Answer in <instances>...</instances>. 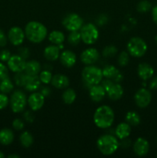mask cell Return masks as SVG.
I'll use <instances>...</instances> for the list:
<instances>
[{"label": "cell", "instance_id": "1", "mask_svg": "<svg viewBox=\"0 0 157 158\" xmlns=\"http://www.w3.org/2000/svg\"><path fill=\"white\" fill-rule=\"evenodd\" d=\"M115 120L113 110L107 105H102L95 110L93 114V121L100 129H107L112 127Z\"/></svg>", "mask_w": 157, "mask_h": 158}, {"label": "cell", "instance_id": "2", "mask_svg": "<svg viewBox=\"0 0 157 158\" xmlns=\"http://www.w3.org/2000/svg\"><path fill=\"white\" fill-rule=\"evenodd\" d=\"M24 31L27 40L35 44L44 41L48 35L47 28L38 21L29 22L26 24Z\"/></svg>", "mask_w": 157, "mask_h": 158}, {"label": "cell", "instance_id": "3", "mask_svg": "<svg viewBox=\"0 0 157 158\" xmlns=\"http://www.w3.org/2000/svg\"><path fill=\"white\" fill-rule=\"evenodd\" d=\"M96 146L99 152L105 156H110L115 154L119 147V141L112 134H103L96 141Z\"/></svg>", "mask_w": 157, "mask_h": 158}, {"label": "cell", "instance_id": "4", "mask_svg": "<svg viewBox=\"0 0 157 158\" xmlns=\"http://www.w3.org/2000/svg\"><path fill=\"white\" fill-rule=\"evenodd\" d=\"M82 78L90 86L99 84L103 80V70L94 65H86L82 70Z\"/></svg>", "mask_w": 157, "mask_h": 158}, {"label": "cell", "instance_id": "5", "mask_svg": "<svg viewBox=\"0 0 157 158\" xmlns=\"http://www.w3.org/2000/svg\"><path fill=\"white\" fill-rule=\"evenodd\" d=\"M129 54L135 58H140L146 53L148 46L144 40L140 37H132L126 45Z\"/></svg>", "mask_w": 157, "mask_h": 158}, {"label": "cell", "instance_id": "6", "mask_svg": "<svg viewBox=\"0 0 157 158\" xmlns=\"http://www.w3.org/2000/svg\"><path fill=\"white\" fill-rule=\"evenodd\" d=\"M81 40L85 44L92 45L96 43L99 36V32L97 26L93 23H86L83 25L79 30Z\"/></svg>", "mask_w": 157, "mask_h": 158}, {"label": "cell", "instance_id": "7", "mask_svg": "<svg viewBox=\"0 0 157 158\" xmlns=\"http://www.w3.org/2000/svg\"><path fill=\"white\" fill-rule=\"evenodd\" d=\"M27 97L23 91L16 89L13 91L9 99L11 110L15 114H19L24 111L27 104Z\"/></svg>", "mask_w": 157, "mask_h": 158}, {"label": "cell", "instance_id": "8", "mask_svg": "<svg viewBox=\"0 0 157 158\" xmlns=\"http://www.w3.org/2000/svg\"><path fill=\"white\" fill-rule=\"evenodd\" d=\"M62 25L68 31H79L83 27V19L78 14L69 13L64 17L62 20Z\"/></svg>", "mask_w": 157, "mask_h": 158}, {"label": "cell", "instance_id": "9", "mask_svg": "<svg viewBox=\"0 0 157 158\" xmlns=\"http://www.w3.org/2000/svg\"><path fill=\"white\" fill-rule=\"evenodd\" d=\"M134 100L135 104L139 108L147 107L152 100V94L149 90L141 88L138 89L134 95Z\"/></svg>", "mask_w": 157, "mask_h": 158}, {"label": "cell", "instance_id": "10", "mask_svg": "<svg viewBox=\"0 0 157 158\" xmlns=\"http://www.w3.org/2000/svg\"><path fill=\"white\" fill-rule=\"evenodd\" d=\"M8 40L13 46H21L26 38L25 31L18 26H13L11 28L8 32Z\"/></svg>", "mask_w": 157, "mask_h": 158}, {"label": "cell", "instance_id": "11", "mask_svg": "<svg viewBox=\"0 0 157 158\" xmlns=\"http://www.w3.org/2000/svg\"><path fill=\"white\" fill-rule=\"evenodd\" d=\"M100 53L95 48L89 47L82 52L80 60L85 65H93L99 60Z\"/></svg>", "mask_w": 157, "mask_h": 158}, {"label": "cell", "instance_id": "12", "mask_svg": "<svg viewBox=\"0 0 157 158\" xmlns=\"http://www.w3.org/2000/svg\"><path fill=\"white\" fill-rule=\"evenodd\" d=\"M26 60L23 59L21 56L12 55L7 61V66L9 70L13 73L24 72L26 67Z\"/></svg>", "mask_w": 157, "mask_h": 158}, {"label": "cell", "instance_id": "13", "mask_svg": "<svg viewBox=\"0 0 157 158\" xmlns=\"http://www.w3.org/2000/svg\"><path fill=\"white\" fill-rule=\"evenodd\" d=\"M28 105L32 111H38L43 106L45 103V97L40 92H32L28 97Z\"/></svg>", "mask_w": 157, "mask_h": 158}, {"label": "cell", "instance_id": "14", "mask_svg": "<svg viewBox=\"0 0 157 158\" xmlns=\"http://www.w3.org/2000/svg\"><path fill=\"white\" fill-rule=\"evenodd\" d=\"M103 77L113 80L115 83H119L123 80V75L120 71L113 65H106L102 69Z\"/></svg>", "mask_w": 157, "mask_h": 158}, {"label": "cell", "instance_id": "15", "mask_svg": "<svg viewBox=\"0 0 157 158\" xmlns=\"http://www.w3.org/2000/svg\"><path fill=\"white\" fill-rule=\"evenodd\" d=\"M41 83L38 75H28L26 73L23 87L29 92H35L40 88Z\"/></svg>", "mask_w": 157, "mask_h": 158}, {"label": "cell", "instance_id": "16", "mask_svg": "<svg viewBox=\"0 0 157 158\" xmlns=\"http://www.w3.org/2000/svg\"><path fill=\"white\" fill-rule=\"evenodd\" d=\"M149 151V143L143 137H139L133 143V151L139 157H144Z\"/></svg>", "mask_w": 157, "mask_h": 158}, {"label": "cell", "instance_id": "17", "mask_svg": "<svg viewBox=\"0 0 157 158\" xmlns=\"http://www.w3.org/2000/svg\"><path fill=\"white\" fill-rule=\"evenodd\" d=\"M59 60L65 67L71 68L76 63L77 57L75 52L69 49H66L60 53Z\"/></svg>", "mask_w": 157, "mask_h": 158}, {"label": "cell", "instance_id": "18", "mask_svg": "<svg viewBox=\"0 0 157 158\" xmlns=\"http://www.w3.org/2000/svg\"><path fill=\"white\" fill-rule=\"evenodd\" d=\"M89 94L91 100L95 103L101 102L106 95V92L103 86L99 84L91 86Z\"/></svg>", "mask_w": 157, "mask_h": 158}, {"label": "cell", "instance_id": "19", "mask_svg": "<svg viewBox=\"0 0 157 158\" xmlns=\"http://www.w3.org/2000/svg\"><path fill=\"white\" fill-rule=\"evenodd\" d=\"M137 73L141 80L146 81L152 78L154 75V69L150 64L146 63H142L139 64L137 69Z\"/></svg>", "mask_w": 157, "mask_h": 158}, {"label": "cell", "instance_id": "20", "mask_svg": "<svg viewBox=\"0 0 157 158\" xmlns=\"http://www.w3.org/2000/svg\"><path fill=\"white\" fill-rule=\"evenodd\" d=\"M69 79L67 76L63 74H55L52 76L51 84L58 89H66L69 86Z\"/></svg>", "mask_w": 157, "mask_h": 158}, {"label": "cell", "instance_id": "21", "mask_svg": "<svg viewBox=\"0 0 157 158\" xmlns=\"http://www.w3.org/2000/svg\"><path fill=\"white\" fill-rule=\"evenodd\" d=\"M43 55L48 61H56L60 56L59 47L54 44L46 46L43 51Z\"/></svg>", "mask_w": 157, "mask_h": 158}, {"label": "cell", "instance_id": "22", "mask_svg": "<svg viewBox=\"0 0 157 158\" xmlns=\"http://www.w3.org/2000/svg\"><path fill=\"white\" fill-rule=\"evenodd\" d=\"M131 126L126 122H123L117 125L115 130V136L119 140H123L129 137L131 134Z\"/></svg>", "mask_w": 157, "mask_h": 158}, {"label": "cell", "instance_id": "23", "mask_svg": "<svg viewBox=\"0 0 157 158\" xmlns=\"http://www.w3.org/2000/svg\"><path fill=\"white\" fill-rule=\"evenodd\" d=\"M123 94H124V89L119 83H114L106 91V95L112 100H119L123 96Z\"/></svg>", "mask_w": 157, "mask_h": 158}, {"label": "cell", "instance_id": "24", "mask_svg": "<svg viewBox=\"0 0 157 158\" xmlns=\"http://www.w3.org/2000/svg\"><path fill=\"white\" fill-rule=\"evenodd\" d=\"M42 66L37 60H32L26 61L24 72L28 75H38L41 72Z\"/></svg>", "mask_w": 157, "mask_h": 158}, {"label": "cell", "instance_id": "25", "mask_svg": "<svg viewBox=\"0 0 157 158\" xmlns=\"http://www.w3.org/2000/svg\"><path fill=\"white\" fill-rule=\"evenodd\" d=\"M15 135L13 131L9 128H3L0 130V143L4 146H8L13 142Z\"/></svg>", "mask_w": 157, "mask_h": 158}, {"label": "cell", "instance_id": "26", "mask_svg": "<svg viewBox=\"0 0 157 158\" xmlns=\"http://www.w3.org/2000/svg\"><path fill=\"white\" fill-rule=\"evenodd\" d=\"M48 39L52 44L58 46V45L63 44L66 40V36H65V34L61 31L53 30L49 34Z\"/></svg>", "mask_w": 157, "mask_h": 158}, {"label": "cell", "instance_id": "27", "mask_svg": "<svg viewBox=\"0 0 157 158\" xmlns=\"http://www.w3.org/2000/svg\"><path fill=\"white\" fill-rule=\"evenodd\" d=\"M19 141L23 148H29L34 143L33 136L29 131H23L19 136Z\"/></svg>", "mask_w": 157, "mask_h": 158}, {"label": "cell", "instance_id": "28", "mask_svg": "<svg viewBox=\"0 0 157 158\" xmlns=\"http://www.w3.org/2000/svg\"><path fill=\"white\" fill-rule=\"evenodd\" d=\"M62 98L66 104L71 105L75 102L76 99V93L72 88H66V90L62 93Z\"/></svg>", "mask_w": 157, "mask_h": 158}, {"label": "cell", "instance_id": "29", "mask_svg": "<svg viewBox=\"0 0 157 158\" xmlns=\"http://www.w3.org/2000/svg\"><path fill=\"white\" fill-rule=\"evenodd\" d=\"M125 120L126 123H129L130 126L136 127L141 122V117L139 115V114L135 111H129L127 114H126V117H125Z\"/></svg>", "mask_w": 157, "mask_h": 158}, {"label": "cell", "instance_id": "30", "mask_svg": "<svg viewBox=\"0 0 157 158\" xmlns=\"http://www.w3.org/2000/svg\"><path fill=\"white\" fill-rule=\"evenodd\" d=\"M14 89V84L12 80L7 77L0 80V91L3 94H9L12 92Z\"/></svg>", "mask_w": 157, "mask_h": 158}, {"label": "cell", "instance_id": "31", "mask_svg": "<svg viewBox=\"0 0 157 158\" xmlns=\"http://www.w3.org/2000/svg\"><path fill=\"white\" fill-rule=\"evenodd\" d=\"M68 43L72 46H77L80 42L81 40V35H80L79 31H72L70 32L67 37Z\"/></svg>", "mask_w": 157, "mask_h": 158}, {"label": "cell", "instance_id": "32", "mask_svg": "<svg viewBox=\"0 0 157 158\" xmlns=\"http://www.w3.org/2000/svg\"><path fill=\"white\" fill-rule=\"evenodd\" d=\"M118 52V49L113 45H109V46H105L104 49L102 51L103 57L105 58H112L114 57Z\"/></svg>", "mask_w": 157, "mask_h": 158}, {"label": "cell", "instance_id": "33", "mask_svg": "<svg viewBox=\"0 0 157 158\" xmlns=\"http://www.w3.org/2000/svg\"><path fill=\"white\" fill-rule=\"evenodd\" d=\"M136 9L140 13H146L152 9V3L148 0H142L137 4Z\"/></svg>", "mask_w": 157, "mask_h": 158}, {"label": "cell", "instance_id": "34", "mask_svg": "<svg viewBox=\"0 0 157 158\" xmlns=\"http://www.w3.org/2000/svg\"><path fill=\"white\" fill-rule=\"evenodd\" d=\"M52 73L48 69H44V70H41V72L38 74V77L40 79L41 83H44V84H49L51 83L52 79Z\"/></svg>", "mask_w": 157, "mask_h": 158}, {"label": "cell", "instance_id": "35", "mask_svg": "<svg viewBox=\"0 0 157 158\" xmlns=\"http://www.w3.org/2000/svg\"><path fill=\"white\" fill-rule=\"evenodd\" d=\"M129 52H126V51H123V52H120L118 56V64L119 65L122 67H124V66H127L129 63Z\"/></svg>", "mask_w": 157, "mask_h": 158}, {"label": "cell", "instance_id": "36", "mask_svg": "<svg viewBox=\"0 0 157 158\" xmlns=\"http://www.w3.org/2000/svg\"><path fill=\"white\" fill-rule=\"evenodd\" d=\"M25 77H26V73L25 72L15 73V75L14 77V82H15V84L18 86H23Z\"/></svg>", "mask_w": 157, "mask_h": 158}, {"label": "cell", "instance_id": "37", "mask_svg": "<svg viewBox=\"0 0 157 158\" xmlns=\"http://www.w3.org/2000/svg\"><path fill=\"white\" fill-rule=\"evenodd\" d=\"M9 104V98L6 94H0V110H4Z\"/></svg>", "mask_w": 157, "mask_h": 158}, {"label": "cell", "instance_id": "38", "mask_svg": "<svg viewBox=\"0 0 157 158\" xmlns=\"http://www.w3.org/2000/svg\"><path fill=\"white\" fill-rule=\"evenodd\" d=\"M9 77V68L2 62H0V80Z\"/></svg>", "mask_w": 157, "mask_h": 158}, {"label": "cell", "instance_id": "39", "mask_svg": "<svg viewBox=\"0 0 157 158\" xmlns=\"http://www.w3.org/2000/svg\"><path fill=\"white\" fill-rule=\"evenodd\" d=\"M12 125V127L15 131H22V130H23V128L25 127V123L23 122V120L19 118H15V120H13Z\"/></svg>", "mask_w": 157, "mask_h": 158}, {"label": "cell", "instance_id": "40", "mask_svg": "<svg viewBox=\"0 0 157 158\" xmlns=\"http://www.w3.org/2000/svg\"><path fill=\"white\" fill-rule=\"evenodd\" d=\"M11 52L8 49H2L0 52V60L2 62H7L11 57Z\"/></svg>", "mask_w": 157, "mask_h": 158}, {"label": "cell", "instance_id": "41", "mask_svg": "<svg viewBox=\"0 0 157 158\" xmlns=\"http://www.w3.org/2000/svg\"><path fill=\"white\" fill-rule=\"evenodd\" d=\"M18 55L21 56L25 60H27L30 56V51L27 47H21L18 49Z\"/></svg>", "mask_w": 157, "mask_h": 158}, {"label": "cell", "instance_id": "42", "mask_svg": "<svg viewBox=\"0 0 157 158\" xmlns=\"http://www.w3.org/2000/svg\"><path fill=\"white\" fill-rule=\"evenodd\" d=\"M8 37L2 30L0 29V47H3L7 44Z\"/></svg>", "mask_w": 157, "mask_h": 158}, {"label": "cell", "instance_id": "43", "mask_svg": "<svg viewBox=\"0 0 157 158\" xmlns=\"http://www.w3.org/2000/svg\"><path fill=\"white\" fill-rule=\"evenodd\" d=\"M149 89L155 90L157 89V77H153L149 83Z\"/></svg>", "mask_w": 157, "mask_h": 158}, {"label": "cell", "instance_id": "44", "mask_svg": "<svg viewBox=\"0 0 157 158\" xmlns=\"http://www.w3.org/2000/svg\"><path fill=\"white\" fill-rule=\"evenodd\" d=\"M152 18L154 23L157 25V5L152 8Z\"/></svg>", "mask_w": 157, "mask_h": 158}, {"label": "cell", "instance_id": "45", "mask_svg": "<svg viewBox=\"0 0 157 158\" xmlns=\"http://www.w3.org/2000/svg\"><path fill=\"white\" fill-rule=\"evenodd\" d=\"M50 89L48 87H42L41 89V94H42L43 96H44L45 97H48V96H49V94H50Z\"/></svg>", "mask_w": 157, "mask_h": 158}, {"label": "cell", "instance_id": "46", "mask_svg": "<svg viewBox=\"0 0 157 158\" xmlns=\"http://www.w3.org/2000/svg\"><path fill=\"white\" fill-rule=\"evenodd\" d=\"M107 22V17L106 15H101L99 16L98 19V24H99L100 26H102L103 24H105Z\"/></svg>", "mask_w": 157, "mask_h": 158}, {"label": "cell", "instance_id": "47", "mask_svg": "<svg viewBox=\"0 0 157 158\" xmlns=\"http://www.w3.org/2000/svg\"><path fill=\"white\" fill-rule=\"evenodd\" d=\"M8 157H9V158H18V157H20V156L18 155V154H10V155L8 156Z\"/></svg>", "mask_w": 157, "mask_h": 158}, {"label": "cell", "instance_id": "48", "mask_svg": "<svg viewBox=\"0 0 157 158\" xmlns=\"http://www.w3.org/2000/svg\"><path fill=\"white\" fill-rule=\"evenodd\" d=\"M3 157H5V154L0 151V158H3Z\"/></svg>", "mask_w": 157, "mask_h": 158}, {"label": "cell", "instance_id": "49", "mask_svg": "<svg viewBox=\"0 0 157 158\" xmlns=\"http://www.w3.org/2000/svg\"><path fill=\"white\" fill-rule=\"evenodd\" d=\"M155 43H156V45H157V35L155 36Z\"/></svg>", "mask_w": 157, "mask_h": 158}, {"label": "cell", "instance_id": "50", "mask_svg": "<svg viewBox=\"0 0 157 158\" xmlns=\"http://www.w3.org/2000/svg\"><path fill=\"white\" fill-rule=\"evenodd\" d=\"M156 142H157V137H156Z\"/></svg>", "mask_w": 157, "mask_h": 158}, {"label": "cell", "instance_id": "51", "mask_svg": "<svg viewBox=\"0 0 157 158\" xmlns=\"http://www.w3.org/2000/svg\"><path fill=\"white\" fill-rule=\"evenodd\" d=\"M156 157H157V154H156Z\"/></svg>", "mask_w": 157, "mask_h": 158}]
</instances>
